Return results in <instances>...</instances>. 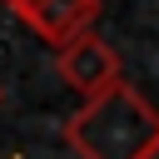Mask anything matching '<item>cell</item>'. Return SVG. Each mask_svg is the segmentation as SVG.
<instances>
[{
    "mask_svg": "<svg viewBox=\"0 0 159 159\" xmlns=\"http://www.w3.org/2000/svg\"><path fill=\"white\" fill-rule=\"evenodd\" d=\"M65 144L80 159H139L149 144H159V109L129 80H119L65 119Z\"/></svg>",
    "mask_w": 159,
    "mask_h": 159,
    "instance_id": "1",
    "label": "cell"
},
{
    "mask_svg": "<svg viewBox=\"0 0 159 159\" xmlns=\"http://www.w3.org/2000/svg\"><path fill=\"white\" fill-rule=\"evenodd\" d=\"M55 65H60V80H65L80 99H89V94H99V89H109V84L124 80L119 55H114L109 40H99L94 30L75 35L70 45H60V50H55Z\"/></svg>",
    "mask_w": 159,
    "mask_h": 159,
    "instance_id": "2",
    "label": "cell"
},
{
    "mask_svg": "<svg viewBox=\"0 0 159 159\" xmlns=\"http://www.w3.org/2000/svg\"><path fill=\"white\" fill-rule=\"evenodd\" d=\"M45 45H70L75 35H84L99 15V0H5Z\"/></svg>",
    "mask_w": 159,
    "mask_h": 159,
    "instance_id": "3",
    "label": "cell"
},
{
    "mask_svg": "<svg viewBox=\"0 0 159 159\" xmlns=\"http://www.w3.org/2000/svg\"><path fill=\"white\" fill-rule=\"evenodd\" d=\"M139 159H159V144H149V149H144V154H139Z\"/></svg>",
    "mask_w": 159,
    "mask_h": 159,
    "instance_id": "4",
    "label": "cell"
}]
</instances>
